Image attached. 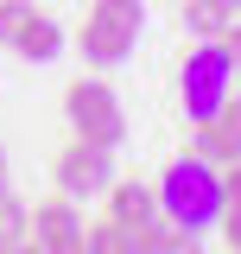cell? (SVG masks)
<instances>
[{
	"label": "cell",
	"mask_w": 241,
	"mask_h": 254,
	"mask_svg": "<svg viewBox=\"0 0 241 254\" xmlns=\"http://www.w3.org/2000/svg\"><path fill=\"white\" fill-rule=\"evenodd\" d=\"M235 70H241V64L229 58L222 38H197V51H190L184 70H178V102H184V115H190V121H210L216 108L229 102V89H235Z\"/></svg>",
	"instance_id": "obj_2"
},
{
	"label": "cell",
	"mask_w": 241,
	"mask_h": 254,
	"mask_svg": "<svg viewBox=\"0 0 241 254\" xmlns=\"http://www.w3.org/2000/svg\"><path fill=\"white\" fill-rule=\"evenodd\" d=\"M26 242L45 254H83V216H76V203L58 197V203H45L38 216H26Z\"/></svg>",
	"instance_id": "obj_6"
},
{
	"label": "cell",
	"mask_w": 241,
	"mask_h": 254,
	"mask_svg": "<svg viewBox=\"0 0 241 254\" xmlns=\"http://www.w3.org/2000/svg\"><path fill=\"white\" fill-rule=\"evenodd\" d=\"M140 242H146V229H127V222H95V229H83V248L89 254H140Z\"/></svg>",
	"instance_id": "obj_9"
},
{
	"label": "cell",
	"mask_w": 241,
	"mask_h": 254,
	"mask_svg": "<svg viewBox=\"0 0 241 254\" xmlns=\"http://www.w3.org/2000/svg\"><path fill=\"white\" fill-rule=\"evenodd\" d=\"M184 26H190V38H216V32L229 26V13L216 0H184Z\"/></svg>",
	"instance_id": "obj_10"
},
{
	"label": "cell",
	"mask_w": 241,
	"mask_h": 254,
	"mask_svg": "<svg viewBox=\"0 0 241 254\" xmlns=\"http://www.w3.org/2000/svg\"><path fill=\"white\" fill-rule=\"evenodd\" d=\"M13 51H19L26 64H51V58L63 51V26H58V19H45V13H32L26 32L13 38Z\"/></svg>",
	"instance_id": "obj_8"
},
{
	"label": "cell",
	"mask_w": 241,
	"mask_h": 254,
	"mask_svg": "<svg viewBox=\"0 0 241 254\" xmlns=\"http://www.w3.org/2000/svg\"><path fill=\"white\" fill-rule=\"evenodd\" d=\"M108 185H115V146L76 140V146L58 159V190L70 197V203H83V197H102Z\"/></svg>",
	"instance_id": "obj_5"
},
{
	"label": "cell",
	"mask_w": 241,
	"mask_h": 254,
	"mask_svg": "<svg viewBox=\"0 0 241 254\" xmlns=\"http://www.w3.org/2000/svg\"><path fill=\"white\" fill-rule=\"evenodd\" d=\"M13 248H26V210L0 190V254H13Z\"/></svg>",
	"instance_id": "obj_12"
},
{
	"label": "cell",
	"mask_w": 241,
	"mask_h": 254,
	"mask_svg": "<svg viewBox=\"0 0 241 254\" xmlns=\"http://www.w3.org/2000/svg\"><path fill=\"white\" fill-rule=\"evenodd\" d=\"M235 64H241V58H235Z\"/></svg>",
	"instance_id": "obj_15"
},
{
	"label": "cell",
	"mask_w": 241,
	"mask_h": 254,
	"mask_svg": "<svg viewBox=\"0 0 241 254\" xmlns=\"http://www.w3.org/2000/svg\"><path fill=\"white\" fill-rule=\"evenodd\" d=\"M63 115H70V127H76V140H95V146H120V140H127V115H120L115 89H108L102 76L70 83V95H63Z\"/></svg>",
	"instance_id": "obj_4"
},
{
	"label": "cell",
	"mask_w": 241,
	"mask_h": 254,
	"mask_svg": "<svg viewBox=\"0 0 241 254\" xmlns=\"http://www.w3.org/2000/svg\"><path fill=\"white\" fill-rule=\"evenodd\" d=\"M32 13H38L32 0H0V45H6V51H13V38L26 32V19H32Z\"/></svg>",
	"instance_id": "obj_13"
},
{
	"label": "cell",
	"mask_w": 241,
	"mask_h": 254,
	"mask_svg": "<svg viewBox=\"0 0 241 254\" xmlns=\"http://www.w3.org/2000/svg\"><path fill=\"white\" fill-rule=\"evenodd\" d=\"M159 210L178 222V229H190V235L216 229V216H222V172H216L210 159H197V153L172 159L165 178H159Z\"/></svg>",
	"instance_id": "obj_1"
},
{
	"label": "cell",
	"mask_w": 241,
	"mask_h": 254,
	"mask_svg": "<svg viewBox=\"0 0 241 254\" xmlns=\"http://www.w3.org/2000/svg\"><path fill=\"white\" fill-rule=\"evenodd\" d=\"M0 190H6V153H0Z\"/></svg>",
	"instance_id": "obj_14"
},
{
	"label": "cell",
	"mask_w": 241,
	"mask_h": 254,
	"mask_svg": "<svg viewBox=\"0 0 241 254\" xmlns=\"http://www.w3.org/2000/svg\"><path fill=\"white\" fill-rule=\"evenodd\" d=\"M184 248H197V235H190V229H178V222H172V229H152V222H146L140 254H184Z\"/></svg>",
	"instance_id": "obj_11"
},
{
	"label": "cell",
	"mask_w": 241,
	"mask_h": 254,
	"mask_svg": "<svg viewBox=\"0 0 241 254\" xmlns=\"http://www.w3.org/2000/svg\"><path fill=\"white\" fill-rule=\"evenodd\" d=\"M102 197H108V216L127 222V229H146V222L159 216V190H146L140 178H115Z\"/></svg>",
	"instance_id": "obj_7"
},
{
	"label": "cell",
	"mask_w": 241,
	"mask_h": 254,
	"mask_svg": "<svg viewBox=\"0 0 241 254\" xmlns=\"http://www.w3.org/2000/svg\"><path fill=\"white\" fill-rule=\"evenodd\" d=\"M140 26H146V6H140V0H95L76 45H83V58H89L95 70H115V64L133 58Z\"/></svg>",
	"instance_id": "obj_3"
}]
</instances>
